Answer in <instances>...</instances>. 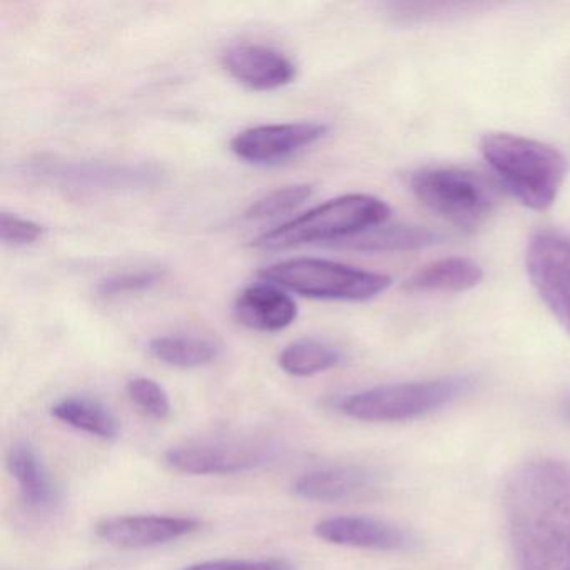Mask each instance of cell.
<instances>
[{
  "label": "cell",
  "instance_id": "cell-14",
  "mask_svg": "<svg viewBox=\"0 0 570 570\" xmlns=\"http://www.w3.org/2000/svg\"><path fill=\"white\" fill-rule=\"evenodd\" d=\"M379 485V475L362 465H333L303 473L293 492L308 502L338 503L363 499Z\"/></svg>",
  "mask_w": 570,
  "mask_h": 570
},
{
  "label": "cell",
  "instance_id": "cell-24",
  "mask_svg": "<svg viewBox=\"0 0 570 570\" xmlns=\"http://www.w3.org/2000/svg\"><path fill=\"white\" fill-rule=\"evenodd\" d=\"M163 273L159 269H136V272L118 273L99 282L98 293L102 298L132 295V293L146 292L161 282Z\"/></svg>",
  "mask_w": 570,
  "mask_h": 570
},
{
  "label": "cell",
  "instance_id": "cell-20",
  "mask_svg": "<svg viewBox=\"0 0 570 570\" xmlns=\"http://www.w3.org/2000/svg\"><path fill=\"white\" fill-rule=\"evenodd\" d=\"M436 243V235L429 229L413 228V226H379L362 233L355 238L340 242L342 248L356 249V252H406V249L423 248Z\"/></svg>",
  "mask_w": 570,
  "mask_h": 570
},
{
  "label": "cell",
  "instance_id": "cell-10",
  "mask_svg": "<svg viewBox=\"0 0 570 570\" xmlns=\"http://www.w3.org/2000/svg\"><path fill=\"white\" fill-rule=\"evenodd\" d=\"M326 132L328 126L323 122L256 126L233 138L232 151L249 165H279L325 138Z\"/></svg>",
  "mask_w": 570,
  "mask_h": 570
},
{
  "label": "cell",
  "instance_id": "cell-5",
  "mask_svg": "<svg viewBox=\"0 0 570 570\" xmlns=\"http://www.w3.org/2000/svg\"><path fill=\"white\" fill-rule=\"evenodd\" d=\"M466 376L375 386L346 396L340 403L345 415L363 422H405L450 405L472 390Z\"/></svg>",
  "mask_w": 570,
  "mask_h": 570
},
{
  "label": "cell",
  "instance_id": "cell-18",
  "mask_svg": "<svg viewBox=\"0 0 570 570\" xmlns=\"http://www.w3.org/2000/svg\"><path fill=\"white\" fill-rule=\"evenodd\" d=\"M59 422L102 440H115L119 435V423L108 406L89 396H68L51 409Z\"/></svg>",
  "mask_w": 570,
  "mask_h": 570
},
{
  "label": "cell",
  "instance_id": "cell-7",
  "mask_svg": "<svg viewBox=\"0 0 570 570\" xmlns=\"http://www.w3.org/2000/svg\"><path fill=\"white\" fill-rule=\"evenodd\" d=\"M410 186L423 206L460 228L482 225L495 206L489 185L462 169H422L412 176Z\"/></svg>",
  "mask_w": 570,
  "mask_h": 570
},
{
  "label": "cell",
  "instance_id": "cell-12",
  "mask_svg": "<svg viewBox=\"0 0 570 570\" xmlns=\"http://www.w3.org/2000/svg\"><path fill=\"white\" fill-rule=\"evenodd\" d=\"M223 66L232 78L255 91H275L296 78L292 59L266 46H233L223 55Z\"/></svg>",
  "mask_w": 570,
  "mask_h": 570
},
{
  "label": "cell",
  "instance_id": "cell-21",
  "mask_svg": "<svg viewBox=\"0 0 570 570\" xmlns=\"http://www.w3.org/2000/svg\"><path fill=\"white\" fill-rule=\"evenodd\" d=\"M340 360L342 355L332 345L316 340H299L279 353L278 365L292 376H313L335 368Z\"/></svg>",
  "mask_w": 570,
  "mask_h": 570
},
{
  "label": "cell",
  "instance_id": "cell-25",
  "mask_svg": "<svg viewBox=\"0 0 570 570\" xmlns=\"http://www.w3.org/2000/svg\"><path fill=\"white\" fill-rule=\"evenodd\" d=\"M45 226L32 219L22 218L12 213H2L0 216V238L4 245L14 246V248L32 245L45 236Z\"/></svg>",
  "mask_w": 570,
  "mask_h": 570
},
{
  "label": "cell",
  "instance_id": "cell-11",
  "mask_svg": "<svg viewBox=\"0 0 570 570\" xmlns=\"http://www.w3.org/2000/svg\"><path fill=\"white\" fill-rule=\"evenodd\" d=\"M198 529V520L191 517L125 515L101 520L96 533L119 549H149L191 535Z\"/></svg>",
  "mask_w": 570,
  "mask_h": 570
},
{
  "label": "cell",
  "instance_id": "cell-13",
  "mask_svg": "<svg viewBox=\"0 0 570 570\" xmlns=\"http://www.w3.org/2000/svg\"><path fill=\"white\" fill-rule=\"evenodd\" d=\"M315 535L333 546L383 550V552L409 549L412 543L409 533L395 523L363 515L320 520L315 525Z\"/></svg>",
  "mask_w": 570,
  "mask_h": 570
},
{
  "label": "cell",
  "instance_id": "cell-1",
  "mask_svg": "<svg viewBox=\"0 0 570 570\" xmlns=\"http://www.w3.org/2000/svg\"><path fill=\"white\" fill-rule=\"evenodd\" d=\"M505 513L517 570H570V463L540 456L517 466Z\"/></svg>",
  "mask_w": 570,
  "mask_h": 570
},
{
  "label": "cell",
  "instance_id": "cell-17",
  "mask_svg": "<svg viewBox=\"0 0 570 570\" xmlns=\"http://www.w3.org/2000/svg\"><path fill=\"white\" fill-rule=\"evenodd\" d=\"M483 279L479 263L469 258H445L413 273L403 289L409 293H460L475 288Z\"/></svg>",
  "mask_w": 570,
  "mask_h": 570
},
{
  "label": "cell",
  "instance_id": "cell-6",
  "mask_svg": "<svg viewBox=\"0 0 570 570\" xmlns=\"http://www.w3.org/2000/svg\"><path fill=\"white\" fill-rule=\"evenodd\" d=\"M26 173L46 185L76 195L145 191L161 185L166 173L155 163L71 161L41 158L29 163Z\"/></svg>",
  "mask_w": 570,
  "mask_h": 570
},
{
  "label": "cell",
  "instance_id": "cell-22",
  "mask_svg": "<svg viewBox=\"0 0 570 570\" xmlns=\"http://www.w3.org/2000/svg\"><path fill=\"white\" fill-rule=\"evenodd\" d=\"M312 195L313 186L306 185V183L285 186V188L268 193L258 202L253 203L246 212V218L256 219V222L279 218V216L288 215V213L295 212L299 206L305 205L312 198Z\"/></svg>",
  "mask_w": 570,
  "mask_h": 570
},
{
  "label": "cell",
  "instance_id": "cell-4",
  "mask_svg": "<svg viewBox=\"0 0 570 570\" xmlns=\"http://www.w3.org/2000/svg\"><path fill=\"white\" fill-rule=\"evenodd\" d=\"M259 278L308 298L335 302H366L392 285L380 273L320 258L285 259L263 268Z\"/></svg>",
  "mask_w": 570,
  "mask_h": 570
},
{
  "label": "cell",
  "instance_id": "cell-9",
  "mask_svg": "<svg viewBox=\"0 0 570 570\" xmlns=\"http://www.w3.org/2000/svg\"><path fill=\"white\" fill-rule=\"evenodd\" d=\"M525 259L533 288L570 336V238L537 233L527 246Z\"/></svg>",
  "mask_w": 570,
  "mask_h": 570
},
{
  "label": "cell",
  "instance_id": "cell-15",
  "mask_svg": "<svg viewBox=\"0 0 570 570\" xmlns=\"http://www.w3.org/2000/svg\"><path fill=\"white\" fill-rule=\"evenodd\" d=\"M235 316L242 325L256 332L275 333L293 325L298 308L295 299L273 283L246 286L235 302Z\"/></svg>",
  "mask_w": 570,
  "mask_h": 570
},
{
  "label": "cell",
  "instance_id": "cell-16",
  "mask_svg": "<svg viewBox=\"0 0 570 570\" xmlns=\"http://www.w3.org/2000/svg\"><path fill=\"white\" fill-rule=\"evenodd\" d=\"M8 470L26 505L36 510L55 505L58 499L55 482L35 446L28 442L14 443L8 453Z\"/></svg>",
  "mask_w": 570,
  "mask_h": 570
},
{
  "label": "cell",
  "instance_id": "cell-26",
  "mask_svg": "<svg viewBox=\"0 0 570 570\" xmlns=\"http://www.w3.org/2000/svg\"><path fill=\"white\" fill-rule=\"evenodd\" d=\"M183 570H293V566L279 559H219L193 563Z\"/></svg>",
  "mask_w": 570,
  "mask_h": 570
},
{
  "label": "cell",
  "instance_id": "cell-8",
  "mask_svg": "<svg viewBox=\"0 0 570 570\" xmlns=\"http://www.w3.org/2000/svg\"><path fill=\"white\" fill-rule=\"evenodd\" d=\"M275 446L253 436H212L173 446L165 460L176 472L188 475H235L269 463Z\"/></svg>",
  "mask_w": 570,
  "mask_h": 570
},
{
  "label": "cell",
  "instance_id": "cell-27",
  "mask_svg": "<svg viewBox=\"0 0 570 570\" xmlns=\"http://www.w3.org/2000/svg\"><path fill=\"white\" fill-rule=\"evenodd\" d=\"M567 415L570 416V400H569V403H567Z\"/></svg>",
  "mask_w": 570,
  "mask_h": 570
},
{
  "label": "cell",
  "instance_id": "cell-3",
  "mask_svg": "<svg viewBox=\"0 0 570 570\" xmlns=\"http://www.w3.org/2000/svg\"><path fill=\"white\" fill-rule=\"evenodd\" d=\"M390 213V206L375 196L346 195L263 233L252 245L256 249L279 252L318 242H345L385 225Z\"/></svg>",
  "mask_w": 570,
  "mask_h": 570
},
{
  "label": "cell",
  "instance_id": "cell-23",
  "mask_svg": "<svg viewBox=\"0 0 570 570\" xmlns=\"http://www.w3.org/2000/svg\"><path fill=\"white\" fill-rule=\"evenodd\" d=\"M129 400L149 419L166 420L171 413L168 393L159 383L146 376H136L126 385Z\"/></svg>",
  "mask_w": 570,
  "mask_h": 570
},
{
  "label": "cell",
  "instance_id": "cell-2",
  "mask_svg": "<svg viewBox=\"0 0 570 570\" xmlns=\"http://www.w3.org/2000/svg\"><path fill=\"white\" fill-rule=\"evenodd\" d=\"M480 151L503 188L523 206L546 212L556 203L569 169L562 153L507 132L485 136Z\"/></svg>",
  "mask_w": 570,
  "mask_h": 570
},
{
  "label": "cell",
  "instance_id": "cell-19",
  "mask_svg": "<svg viewBox=\"0 0 570 570\" xmlns=\"http://www.w3.org/2000/svg\"><path fill=\"white\" fill-rule=\"evenodd\" d=\"M149 353L175 368H198L215 362L222 355V346L203 336L166 335L151 340Z\"/></svg>",
  "mask_w": 570,
  "mask_h": 570
}]
</instances>
